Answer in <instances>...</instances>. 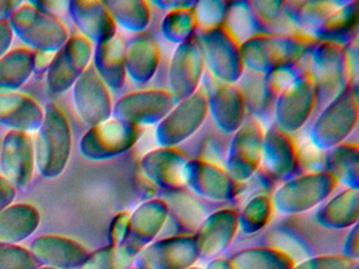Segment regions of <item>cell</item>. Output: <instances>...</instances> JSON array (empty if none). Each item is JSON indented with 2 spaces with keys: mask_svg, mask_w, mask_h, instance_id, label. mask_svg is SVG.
<instances>
[{
  "mask_svg": "<svg viewBox=\"0 0 359 269\" xmlns=\"http://www.w3.org/2000/svg\"><path fill=\"white\" fill-rule=\"evenodd\" d=\"M43 122L34 139L36 170L46 179H55L66 170L73 151L70 120L55 102L45 106Z\"/></svg>",
  "mask_w": 359,
  "mask_h": 269,
  "instance_id": "cell-1",
  "label": "cell"
},
{
  "mask_svg": "<svg viewBox=\"0 0 359 269\" xmlns=\"http://www.w3.org/2000/svg\"><path fill=\"white\" fill-rule=\"evenodd\" d=\"M317 42L304 34L255 36L241 46L245 69L266 75L283 65L302 60L311 54Z\"/></svg>",
  "mask_w": 359,
  "mask_h": 269,
  "instance_id": "cell-2",
  "label": "cell"
},
{
  "mask_svg": "<svg viewBox=\"0 0 359 269\" xmlns=\"http://www.w3.org/2000/svg\"><path fill=\"white\" fill-rule=\"evenodd\" d=\"M358 126V85L350 84L306 126V140L321 151L346 142Z\"/></svg>",
  "mask_w": 359,
  "mask_h": 269,
  "instance_id": "cell-3",
  "label": "cell"
},
{
  "mask_svg": "<svg viewBox=\"0 0 359 269\" xmlns=\"http://www.w3.org/2000/svg\"><path fill=\"white\" fill-rule=\"evenodd\" d=\"M311 73L317 95L312 120L350 84H355L346 46L332 42H317L311 52Z\"/></svg>",
  "mask_w": 359,
  "mask_h": 269,
  "instance_id": "cell-4",
  "label": "cell"
},
{
  "mask_svg": "<svg viewBox=\"0 0 359 269\" xmlns=\"http://www.w3.org/2000/svg\"><path fill=\"white\" fill-rule=\"evenodd\" d=\"M14 36L32 50L56 53L70 38L62 19L39 10L32 1H22L8 19Z\"/></svg>",
  "mask_w": 359,
  "mask_h": 269,
  "instance_id": "cell-5",
  "label": "cell"
},
{
  "mask_svg": "<svg viewBox=\"0 0 359 269\" xmlns=\"http://www.w3.org/2000/svg\"><path fill=\"white\" fill-rule=\"evenodd\" d=\"M142 132V127L111 117L88 127L79 140V151L90 161L116 159L134 149Z\"/></svg>",
  "mask_w": 359,
  "mask_h": 269,
  "instance_id": "cell-6",
  "label": "cell"
},
{
  "mask_svg": "<svg viewBox=\"0 0 359 269\" xmlns=\"http://www.w3.org/2000/svg\"><path fill=\"white\" fill-rule=\"evenodd\" d=\"M205 57V71L224 83L236 84L245 71L241 44L224 25L216 29H196Z\"/></svg>",
  "mask_w": 359,
  "mask_h": 269,
  "instance_id": "cell-7",
  "label": "cell"
},
{
  "mask_svg": "<svg viewBox=\"0 0 359 269\" xmlns=\"http://www.w3.org/2000/svg\"><path fill=\"white\" fill-rule=\"evenodd\" d=\"M209 117L208 96L203 86L188 98L176 103L159 122L155 139L159 147H178L190 139Z\"/></svg>",
  "mask_w": 359,
  "mask_h": 269,
  "instance_id": "cell-8",
  "label": "cell"
},
{
  "mask_svg": "<svg viewBox=\"0 0 359 269\" xmlns=\"http://www.w3.org/2000/svg\"><path fill=\"white\" fill-rule=\"evenodd\" d=\"M94 46L79 33L70 36L68 41L54 55L51 65L43 76L46 90L51 97L70 90L79 78L92 64Z\"/></svg>",
  "mask_w": 359,
  "mask_h": 269,
  "instance_id": "cell-9",
  "label": "cell"
},
{
  "mask_svg": "<svg viewBox=\"0 0 359 269\" xmlns=\"http://www.w3.org/2000/svg\"><path fill=\"white\" fill-rule=\"evenodd\" d=\"M316 101L314 79L309 71L277 96L273 123L295 136L308 125L314 115Z\"/></svg>",
  "mask_w": 359,
  "mask_h": 269,
  "instance_id": "cell-10",
  "label": "cell"
},
{
  "mask_svg": "<svg viewBox=\"0 0 359 269\" xmlns=\"http://www.w3.org/2000/svg\"><path fill=\"white\" fill-rule=\"evenodd\" d=\"M205 73V57L196 35L176 46L167 69V90L180 102L201 88Z\"/></svg>",
  "mask_w": 359,
  "mask_h": 269,
  "instance_id": "cell-11",
  "label": "cell"
},
{
  "mask_svg": "<svg viewBox=\"0 0 359 269\" xmlns=\"http://www.w3.org/2000/svg\"><path fill=\"white\" fill-rule=\"evenodd\" d=\"M175 104L173 97L165 88H140L115 101L112 117L138 127L156 126Z\"/></svg>",
  "mask_w": 359,
  "mask_h": 269,
  "instance_id": "cell-12",
  "label": "cell"
},
{
  "mask_svg": "<svg viewBox=\"0 0 359 269\" xmlns=\"http://www.w3.org/2000/svg\"><path fill=\"white\" fill-rule=\"evenodd\" d=\"M264 136V126L248 115L231 137L224 170L237 182L249 180L259 168Z\"/></svg>",
  "mask_w": 359,
  "mask_h": 269,
  "instance_id": "cell-13",
  "label": "cell"
},
{
  "mask_svg": "<svg viewBox=\"0 0 359 269\" xmlns=\"http://www.w3.org/2000/svg\"><path fill=\"white\" fill-rule=\"evenodd\" d=\"M201 85L207 92L210 119L218 130L232 136L248 116L238 86L218 81L207 71Z\"/></svg>",
  "mask_w": 359,
  "mask_h": 269,
  "instance_id": "cell-14",
  "label": "cell"
},
{
  "mask_svg": "<svg viewBox=\"0 0 359 269\" xmlns=\"http://www.w3.org/2000/svg\"><path fill=\"white\" fill-rule=\"evenodd\" d=\"M36 172L33 134L7 132L0 140V176L16 191L26 189Z\"/></svg>",
  "mask_w": 359,
  "mask_h": 269,
  "instance_id": "cell-15",
  "label": "cell"
},
{
  "mask_svg": "<svg viewBox=\"0 0 359 269\" xmlns=\"http://www.w3.org/2000/svg\"><path fill=\"white\" fill-rule=\"evenodd\" d=\"M190 161L178 147H158L138 159V168L158 191H175L186 188Z\"/></svg>",
  "mask_w": 359,
  "mask_h": 269,
  "instance_id": "cell-16",
  "label": "cell"
},
{
  "mask_svg": "<svg viewBox=\"0 0 359 269\" xmlns=\"http://www.w3.org/2000/svg\"><path fill=\"white\" fill-rule=\"evenodd\" d=\"M259 170L278 185L297 176L298 142L295 137L274 123L266 127Z\"/></svg>",
  "mask_w": 359,
  "mask_h": 269,
  "instance_id": "cell-17",
  "label": "cell"
},
{
  "mask_svg": "<svg viewBox=\"0 0 359 269\" xmlns=\"http://www.w3.org/2000/svg\"><path fill=\"white\" fill-rule=\"evenodd\" d=\"M71 90L75 111L88 127L112 117L114 104L112 92L92 64L79 78Z\"/></svg>",
  "mask_w": 359,
  "mask_h": 269,
  "instance_id": "cell-18",
  "label": "cell"
},
{
  "mask_svg": "<svg viewBox=\"0 0 359 269\" xmlns=\"http://www.w3.org/2000/svg\"><path fill=\"white\" fill-rule=\"evenodd\" d=\"M161 60L163 52L155 34L144 31L127 40V78L137 88H149L161 69Z\"/></svg>",
  "mask_w": 359,
  "mask_h": 269,
  "instance_id": "cell-19",
  "label": "cell"
},
{
  "mask_svg": "<svg viewBox=\"0 0 359 269\" xmlns=\"http://www.w3.org/2000/svg\"><path fill=\"white\" fill-rule=\"evenodd\" d=\"M187 188L198 197L216 201L238 197L243 183L235 181L224 166L191 160Z\"/></svg>",
  "mask_w": 359,
  "mask_h": 269,
  "instance_id": "cell-20",
  "label": "cell"
},
{
  "mask_svg": "<svg viewBox=\"0 0 359 269\" xmlns=\"http://www.w3.org/2000/svg\"><path fill=\"white\" fill-rule=\"evenodd\" d=\"M69 15L77 33L93 46L102 43L116 35L117 25L104 1L74 0L70 1Z\"/></svg>",
  "mask_w": 359,
  "mask_h": 269,
  "instance_id": "cell-21",
  "label": "cell"
},
{
  "mask_svg": "<svg viewBox=\"0 0 359 269\" xmlns=\"http://www.w3.org/2000/svg\"><path fill=\"white\" fill-rule=\"evenodd\" d=\"M45 109L30 95L0 92V125L8 132L34 134L41 127Z\"/></svg>",
  "mask_w": 359,
  "mask_h": 269,
  "instance_id": "cell-22",
  "label": "cell"
},
{
  "mask_svg": "<svg viewBox=\"0 0 359 269\" xmlns=\"http://www.w3.org/2000/svg\"><path fill=\"white\" fill-rule=\"evenodd\" d=\"M126 52L127 39L121 33H117L102 43L94 46L92 67L111 92H119L127 83Z\"/></svg>",
  "mask_w": 359,
  "mask_h": 269,
  "instance_id": "cell-23",
  "label": "cell"
},
{
  "mask_svg": "<svg viewBox=\"0 0 359 269\" xmlns=\"http://www.w3.org/2000/svg\"><path fill=\"white\" fill-rule=\"evenodd\" d=\"M338 181L329 172H313L293 177L281 183L275 191L277 202L292 199L302 206L315 205L337 188Z\"/></svg>",
  "mask_w": 359,
  "mask_h": 269,
  "instance_id": "cell-24",
  "label": "cell"
},
{
  "mask_svg": "<svg viewBox=\"0 0 359 269\" xmlns=\"http://www.w3.org/2000/svg\"><path fill=\"white\" fill-rule=\"evenodd\" d=\"M231 137L218 130L208 117L201 127L178 149L190 160H199L224 167Z\"/></svg>",
  "mask_w": 359,
  "mask_h": 269,
  "instance_id": "cell-25",
  "label": "cell"
},
{
  "mask_svg": "<svg viewBox=\"0 0 359 269\" xmlns=\"http://www.w3.org/2000/svg\"><path fill=\"white\" fill-rule=\"evenodd\" d=\"M236 85L243 95L248 115L255 118L266 130L273 124L277 99L266 82V75L245 69Z\"/></svg>",
  "mask_w": 359,
  "mask_h": 269,
  "instance_id": "cell-26",
  "label": "cell"
},
{
  "mask_svg": "<svg viewBox=\"0 0 359 269\" xmlns=\"http://www.w3.org/2000/svg\"><path fill=\"white\" fill-rule=\"evenodd\" d=\"M359 36V1L351 0L332 13L314 35L317 41L346 46Z\"/></svg>",
  "mask_w": 359,
  "mask_h": 269,
  "instance_id": "cell-27",
  "label": "cell"
},
{
  "mask_svg": "<svg viewBox=\"0 0 359 269\" xmlns=\"http://www.w3.org/2000/svg\"><path fill=\"white\" fill-rule=\"evenodd\" d=\"M346 1H285L283 14L298 33L314 38L316 32Z\"/></svg>",
  "mask_w": 359,
  "mask_h": 269,
  "instance_id": "cell-28",
  "label": "cell"
},
{
  "mask_svg": "<svg viewBox=\"0 0 359 269\" xmlns=\"http://www.w3.org/2000/svg\"><path fill=\"white\" fill-rule=\"evenodd\" d=\"M34 76V50L20 46L0 58V92H18Z\"/></svg>",
  "mask_w": 359,
  "mask_h": 269,
  "instance_id": "cell-29",
  "label": "cell"
},
{
  "mask_svg": "<svg viewBox=\"0 0 359 269\" xmlns=\"http://www.w3.org/2000/svg\"><path fill=\"white\" fill-rule=\"evenodd\" d=\"M358 143H340L325 151V172L346 188L358 189Z\"/></svg>",
  "mask_w": 359,
  "mask_h": 269,
  "instance_id": "cell-30",
  "label": "cell"
},
{
  "mask_svg": "<svg viewBox=\"0 0 359 269\" xmlns=\"http://www.w3.org/2000/svg\"><path fill=\"white\" fill-rule=\"evenodd\" d=\"M117 27L131 34L142 33L150 27L153 8L150 2L142 0H111L104 1Z\"/></svg>",
  "mask_w": 359,
  "mask_h": 269,
  "instance_id": "cell-31",
  "label": "cell"
},
{
  "mask_svg": "<svg viewBox=\"0 0 359 269\" xmlns=\"http://www.w3.org/2000/svg\"><path fill=\"white\" fill-rule=\"evenodd\" d=\"M193 8L165 13L159 25L163 39L177 46L195 35L197 23Z\"/></svg>",
  "mask_w": 359,
  "mask_h": 269,
  "instance_id": "cell-32",
  "label": "cell"
},
{
  "mask_svg": "<svg viewBox=\"0 0 359 269\" xmlns=\"http://www.w3.org/2000/svg\"><path fill=\"white\" fill-rule=\"evenodd\" d=\"M39 214L29 205L9 206L0 212V237H18L28 235L36 227Z\"/></svg>",
  "mask_w": 359,
  "mask_h": 269,
  "instance_id": "cell-33",
  "label": "cell"
},
{
  "mask_svg": "<svg viewBox=\"0 0 359 269\" xmlns=\"http://www.w3.org/2000/svg\"><path fill=\"white\" fill-rule=\"evenodd\" d=\"M311 71V54L297 62L283 65L274 71L266 74V80L273 92L278 96L287 90L300 76Z\"/></svg>",
  "mask_w": 359,
  "mask_h": 269,
  "instance_id": "cell-34",
  "label": "cell"
},
{
  "mask_svg": "<svg viewBox=\"0 0 359 269\" xmlns=\"http://www.w3.org/2000/svg\"><path fill=\"white\" fill-rule=\"evenodd\" d=\"M228 1H196L194 8L195 18H196L197 29L201 31L216 29L222 27L226 22V15H228Z\"/></svg>",
  "mask_w": 359,
  "mask_h": 269,
  "instance_id": "cell-35",
  "label": "cell"
},
{
  "mask_svg": "<svg viewBox=\"0 0 359 269\" xmlns=\"http://www.w3.org/2000/svg\"><path fill=\"white\" fill-rule=\"evenodd\" d=\"M323 172H325V151L317 149L309 140L302 144L298 142L297 176Z\"/></svg>",
  "mask_w": 359,
  "mask_h": 269,
  "instance_id": "cell-36",
  "label": "cell"
},
{
  "mask_svg": "<svg viewBox=\"0 0 359 269\" xmlns=\"http://www.w3.org/2000/svg\"><path fill=\"white\" fill-rule=\"evenodd\" d=\"M254 12L266 22L274 25L283 16L285 1H250Z\"/></svg>",
  "mask_w": 359,
  "mask_h": 269,
  "instance_id": "cell-37",
  "label": "cell"
},
{
  "mask_svg": "<svg viewBox=\"0 0 359 269\" xmlns=\"http://www.w3.org/2000/svg\"><path fill=\"white\" fill-rule=\"evenodd\" d=\"M39 10L52 16L62 19L65 14H69L70 1H32Z\"/></svg>",
  "mask_w": 359,
  "mask_h": 269,
  "instance_id": "cell-38",
  "label": "cell"
},
{
  "mask_svg": "<svg viewBox=\"0 0 359 269\" xmlns=\"http://www.w3.org/2000/svg\"><path fill=\"white\" fill-rule=\"evenodd\" d=\"M14 36L9 20L0 21V58L12 48Z\"/></svg>",
  "mask_w": 359,
  "mask_h": 269,
  "instance_id": "cell-39",
  "label": "cell"
},
{
  "mask_svg": "<svg viewBox=\"0 0 359 269\" xmlns=\"http://www.w3.org/2000/svg\"><path fill=\"white\" fill-rule=\"evenodd\" d=\"M358 37L354 38L350 43L346 44V50L348 54V62H350L351 71L353 74V80L354 83L358 85V67H359V55H358Z\"/></svg>",
  "mask_w": 359,
  "mask_h": 269,
  "instance_id": "cell-40",
  "label": "cell"
},
{
  "mask_svg": "<svg viewBox=\"0 0 359 269\" xmlns=\"http://www.w3.org/2000/svg\"><path fill=\"white\" fill-rule=\"evenodd\" d=\"M55 53L34 50V75L45 76L51 65Z\"/></svg>",
  "mask_w": 359,
  "mask_h": 269,
  "instance_id": "cell-41",
  "label": "cell"
},
{
  "mask_svg": "<svg viewBox=\"0 0 359 269\" xmlns=\"http://www.w3.org/2000/svg\"><path fill=\"white\" fill-rule=\"evenodd\" d=\"M151 6H156L157 10L168 13L180 8H193L196 1H187V0H165V1H152Z\"/></svg>",
  "mask_w": 359,
  "mask_h": 269,
  "instance_id": "cell-42",
  "label": "cell"
},
{
  "mask_svg": "<svg viewBox=\"0 0 359 269\" xmlns=\"http://www.w3.org/2000/svg\"><path fill=\"white\" fill-rule=\"evenodd\" d=\"M16 189L4 177L0 176V212L8 207L16 195Z\"/></svg>",
  "mask_w": 359,
  "mask_h": 269,
  "instance_id": "cell-43",
  "label": "cell"
},
{
  "mask_svg": "<svg viewBox=\"0 0 359 269\" xmlns=\"http://www.w3.org/2000/svg\"><path fill=\"white\" fill-rule=\"evenodd\" d=\"M22 1H11V0H0V21L8 20L16 8Z\"/></svg>",
  "mask_w": 359,
  "mask_h": 269,
  "instance_id": "cell-44",
  "label": "cell"
}]
</instances>
